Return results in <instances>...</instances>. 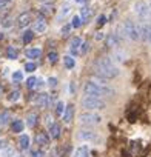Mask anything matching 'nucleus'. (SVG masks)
<instances>
[{
  "mask_svg": "<svg viewBox=\"0 0 151 157\" xmlns=\"http://www.w3.org/2000/svg\"><path fill=\"white\" fill-rule=\"evenodd\" d=\"M94 66H96L97 74L102 75V77H105V78H108V80H110V78L117 77V75L120 74V69H119L117 65L111 60V57H102V59H99Z\"/></svg>",
  "mask_w": 151,
  "mask_h": 157,
  "instance_id": "1",
  "label": "nucleus"
},
{
  "mask_svg": "<svg viewBox=\"0 0 151 157\" xmlns=\"http://www.w3.org/2000/svg\"><path fill=\"white\" fill-rule=\"evenodd\" d=\"M83 94L85 96H94V97H113L116 91L110 88L108 85H100L93 80H88L83 85Z\"/></svg>",
  "mask_w": 151,
  "mask_h": 157,
  "instance_id": "2",
  "label": "nucleus"
},
{
  "mask_svg": "<svg viewBox=\"0 0 151 157\" xmlns=\"http://www.w3.org/2000/svg\"><path fill=\"white\" fill-rule=\"evenodd\" d=\"M80 106L85 111H100L106 108V103L100 99V97H94V96H83V99L80 100Z\"/></svg>",
  "mask_w": 151,
  "mask_h": 157,
  "instance_id": "3",
  "label": "nucleus"
},
{
  "mask_svg": "<svg viewBox=\"0 0 151 157\" xmlns=\"http://www.w3.org/2000/svg\"><path fill=\"white\" fill-rule=\"evenodd\" d=\"M102 116L96 111H83L79 114V122L82 125H99L102 123Z\"/></svg>",
  "mask_w": 151,
  "mask_h": 157,
  "instance_id": "4",
  "label": "nucleus"
},
{
  "mask_svg": "<svg viewBox=\"0 0 151 157\" xmlns=\"http://www.w3.org/2000/svg\"><path fill=\"white\" fill-rule=\"evenodd\" d=\"M122 28H123V33H125V36H126L130 40H133V42H136V40H140L139 25H136L133 20H125V22H123V25H122Z\"/></svg>",
  "mask_w": 151,
  "mask_h": 157,
  "instance_id": "5",
  "label": "nucleus"
},
{
  "mask_svg": "<svg viewBox=\"0 0 151 157\" xmlns=\"http://www.w3.org/2000/svg\"><path fill=\"white\" fill-rule=\"evenodd\" d=\"M134 13L140 20H148L149 19V5L143 0H139L137 3H134Z\"/></svg>",
  "mask_w": 151,
  "mask_h": 157,
  "instance_id": "6",
  "label": "nucleus"
},
{
  "mask_svg": "<svg viewBox=\"0 0 151 157\" xmlns=\"http://www.w3.org/2000/svg\"><path fill=\"white\" fill-rule=\"evenodd\" d=\"M77 137H79V140H82L85 143H97V142H100L99 134L96 131H91V129H80Z\"/></svg>",
  "mask_w": 151,
  "mask_h": 157,
  "instance_id": "7",
  "label": "nucleus"
},
{
  "mask_svg": "<svg viewBox=\"0 0 151 157\" xmlns=\"http://www.w3.org/2000/svg\"><path fill=\"white\" fill-rule=\"evenodd\" d=\"M126 59H128V54H126L123 49H119V48H116V49L113 51V54H111V60H113L116 65L125 63Z\"/></svg>",
  "mask_w": 151,
  "mask_h": 157,
  "instance_id": "8",
  "label": "nucleus"
},
{
  "mask_svg": "<svg viewBox=\"0 0 151 157\" xmlns=\"http://www.w3.org/2000/svg\"><path fill=\"white\" fill-rule=\"evenodd\" d=\"M51 102H52V97H49L48 94H37V97H36V100H34V103L39 106V108H46V106H49L51 105Z\"/></svg>",
  "mask_w": 151,
  "mask_h": 157,
  "instance_id": "9",
  "label": "nucleus"
},
{
  "mask_svg": "<svg viewBox=\"0 0 151 157\" xmlns=\"http://www.w3.org/2000/svg\"><path fill=\"white\" fill-rule=\"evenodd\" d=\"M46 28H48V25H46V22L43 20V17H39L37 20L33 22V31H34V33L43 34V33L46 31Z\"/></svg>",
  "mask_w": 151,
  "mask_h": 157,
  "instance_id": "10",
  "label": "nucleus"
},
{
  "mask_svg": "<svg viewBox=\"0 0 151 157\" xmlns=\"http://www.w3.org/2000/svg\"><path fill=\"white\" fill-rule=\"evenodd\" d=\"M82 42H83V40H82L80 37H77V36L71 39V42H69V51H71V56H76V54L79 52Z\"/></svg>",
  "mask_w": 151,
  "mask_h": 157,
  "instance_id": "11",
  "label": "nucleus"
},
{
  "mask_svg": "<svg viewBox=\"0 0 151 157\" xmlns=\"http://www.w3.org/2000/svg\"><path fill=\"white\" fill-rule=\"evenodd\" d=\"M122 37L120 36H117V34H110L108 37H106V45L110 46V48H117V46H120V43H122Z\"/></svg>",
  "mask_w": 151,
  "mask_h": 157,
  "instance_id": "12",
  "label": "nucleus"
},
{
  "mask_svg": "<svg viewBox=\"0 0 151 157\" xmlns=\"http://www.w3.org/2000/svg\"><path fill=\"white\" fill-rule=\"evenodd\" d=\"M90 145H80L76 148L74 151V157H90Z\"/></svg>",
  "mask_w": 151,
  "mask_h": 157,
  "instance_id": "13",
  "label": "nucleus"
},
{
  "mask_svg": "<svg viewBox=\"0 0 151 157\" xmlns=\"http://www.w3.org/2000/svg\"><path fill=\"white\" fill-rule=\"evenodd\" d=\"M29 23H31V14H29V13H22V14L17 17V25H19L20 28H26Z\"/></svg>",
  "mask_w": 151,
  "mask_h": 157,
  "instance_id": "14",
  "label": "nucleus"
},
{
  "mask_svg": "<svg viewBox=\"0 0 151 157\" xmlns=\"http://www.w3.org/2000/svg\"><path fill=\"white\" fill-rule=\"evenodd\" d=\"M72 116H74V106H72V105H66V108H65V111H63V114H62L63 123H66V125L71 123Z\"/></svg>",
  "mask_w": 151,
  "mask_h": 157,
  "instance_id": "15",
  "label": "nucleus"
},
{
  "mask_svg": "<svg viewBox=\"0 0 151 157\" xmlns=\"http://www.w3.org/2000/svg\"><path fill=\"white\" fill-rule=\"evenodd\" d=\"M29 145H31L29 136L28 134H20V137H19V146H20V149L22 151H26V149H29Z\"/></svg>",
  "mask_w": 151,
  "mask_h": 157,
  "instance_id": "16",
  "label": "nucleus"
},
{
  "mask_svg": "<svg viewBox=\"0 0 151 157\" xmlns=\"http://www.w3.org/2000/svg\"><path fill=\"white\" fill-rule=\"evenodd\" d=\"M40 54H42V49H40V48H28V49L25 51V56H26L28 59H31V60L39 59Z\"/></svg>",
  "mask_w": 151,
  "mask_h": 157,
  "instance_id": "17",
  "label": "nucleus"
},
{
  "mask_svg": "<svg viewBox=\"0 0 151 157\" xmlns=\"http://www.w3.org/2000/svg\"><path fill=\"white\" fill-rule=\"evenodd\" d=\"M69 13H71V5H69V3H65V5L60 8L59 14H57V22H62Z\"/></svg>",
  "mask_w": 151,
  "mask_h": 157,
  "instance_id": "18",
  "label": "nucleus"
},
{
  "mask_svg": "<svg viewBox=\"0 0 151 157\" xmlns=\"http://www.w3.org/2000/svg\"><path fill=\"white\" fill-rule=\"evenodd\" d=\"M48 131H49V137L51 139H59L60 137V132H62L60 125H57V123H52L51 126H48Z\"/></svg>",
  "mask_w": 151,
  "mask_h": 157,
  "instance_id": "19",
  "label": "nucleus"
},
{
  "mask_svg": "<svg viewBox=\"0 0 151 157\" xmlns=\"http://www.w3.org/2000/svg\"><path fill=\"white\" fill-rule=\"evenodd\" d=\"M36 142H37L39 146H46V145L49 143V137H48L45 132H39V134L36 136Z\"/></svg>",
  "mask_w": 151,
  "mask_h": 157,
  "instance_id": "20",
  "label": "nucleus"
},
{
  "mask_svg": "<svg viewBox=\"0 0 151 157\" xmlns=\"http://www.w3.org/2000/svg\"><path fill=\"white\" fill-rule=\"evenodd\" d=\"M37 120H39V116H37L36 113H29V114L26 116V125H28L29 128H33V126H36V123H37Z\"/></svg>",
  "mask_w": 151,
  "mask_h": 157,
  "instance_id": "21",
  "label": "nucleus"
},
{
  "mask_svg": "<svg viewBox=\"0 0 151 157\" xmlns=\"http://www.w3.org/2000/svg\"><path fill=\"white\" fill-rule=\"evenodd\" d=\"M11 128H13V131H14V132H22V131H23V128H25V123H23V120L16 119V120L13 122Z\"/></svg>",
  "mask_w": 151,
  "mask_h": 157,
  "instance_id": "22",
  "label": "nucleus"
},
{
  "mask_svg": "<svg viewBox=\"0 0 151 157\" xmlns=\"http://www.w3.org/2000/svg\"><path fill=\"white\" fill-rule=\"evenodd\" d=\"M63 65L68 68V69H72L76 66V59L72 56H65L63 57Z\"/></svg>",
  "mask_w": 151,
  "mask_h": 157,
  "instance_id": "23",
  "label": "nucleus"
},
{
  "mask_svg": "<svg viewBox=\"0 0 151 157\" xmlns=\"http://www.w3.org/2000/svg\"><path fill=\"white\" fill-rule=\"evenodd\" d=\"M33 39H34V31H33V29H26V31L23 33V36H22L23 43H29Z\"/></svg>",
  "mask_w": 151,
  "mask_h": 157,
  "instance_id": "24",
  "label": "nucleus"
},
{
  "mask_svg": "<svg viewBox=\"0 0 151 157\" xmlns=\"http://www.w3.org/2000/svg\"><path fill=\"white\" fill-rule=\"evenodd\" d=\"M82 19H80V16H72V19H71V28H76V29H77V28H80L82 26Z\"/></svg>",
  "mask_w": 151,
  "mask_h": 157,
  "instance_id": "25",
  "label": "nucleus"
},
{
  "mask_svg": "<svg viewBox=\"0 0 151 157\" xmlns=\"http://www.w3.org/2000/svg\"><path fill=\"white\" fill-rule=\"evenodd\" d=\"M6 57H8L10 60H16V59H17V49H16L14 46H10L8 51H6Z\"/></svg>",
  "mask_w": 151,
  "mask_h": 157,
  "instance_id": "26",
  "label": "nucleus"
},
{
  "mask_svg": "<svg viewBox=\"0 0 151 157\" xmlns=\"http://www.w3.org/2000/svg\"><path fill=\"white\" fill-rule=\"evenodd\" d=\"M19 99H20V91H19V90L11 91L10 96H8V100H10V102H17Z\"/></svg>",
  "mask_w": 151,
  "mask_h": 157,
  "instance_id": "27",
  "label": "nucleus"
},
{
  "mask_svg": "<svg viewBox=\"0 0 151 157\" xmlns=\"http://www.w3.org/2000/svg\"><path fill=\"white\" fill-rule=\"evenodd\" d=\"M65 108H66V105H65L62 100H59V102L56 103V113H57V116H62L63 111H65Z\"/></svg>",
  "mask_w": 151,
  "mask_h": 157,
  "instance_id": "28",
  "label": "nucleus"
},
{
  "mask_svg": "<svg viewBox=\"0 0 151 157\" xmlns=\"http://www.w3.org/2000/svg\"><path fill=\"white\" fill-rule=\"evenodd\" d=\"M46 59H48V62H49V63H56V62H57V59H59V54H57L56 51H49V52H48V56H46Z\"/></svg>",
  "mask_w": 151,
  "mask_h": 157,
  "instance_id": "29",
  "label": "nucleus"
},
{
  "mask_svg": "<svg viewBox=\"0 0 151 157\" xmlns=\"http://www.w3.org/2000/svg\"><path fill=\"white\" fill-rule=\"evenodd\" d=\"M90 14H91V11H90V8H82V14H80V19H82V22L85 23L88 19H90Z\"/></svg>",
  "mask_w": 151,
  "mask_h": 157,
  "instance_id": "30",
  "label": "nucleus"
},
{
  "mask_svg": "<svg viewBox=\"0 0 151 157\" xmlns=\"http://www.w3.org/2000/svg\"><path fill=\"white\" fill-rule=\"evenodd\" d=\"M13 80L14 82H22L23 80V72L22 71H14L13 72Z\"/></svg>",
  "mask_w": 151,
  "mask_h": 157,
  "instance_id": "31",
  "label": "nucleus"
},
{
  "mask_svg": "<svg viewBox=\"0 0 151 157\" xmlns=\"http://www.w3.org/2000/svg\"><path fill=\"white\" fill-rule=\"evenodd\" d=\"M36 82H37V77H29V78H26V88H29V90L36 88Z\"/></svg>",
  "mask_w": 151,
  "mask_h": 157,
  "instance_id": "32",
  "label": "nucleus"
},
{
  "mask_svg": "<svg viewBox=\"0 0 151 157\" xmlns=\"http://www.w3.org/2000/svg\"><path fill=\"white\" fill-rule=\"evenodd\" d=\"M25 71L26 72H34L36 71V63L34 62H26L25 63Z\"/></svg>",
  "mask_w": 151,
  "mask_h": 157,
  "instance_id": "33",
  "label": "nucleus"
},
{
  "mask_svg": "<svg viewBox=\"0 0 151 157\" xmlns=\"http://www.w3.org/2000/svg\"><path fill=\"white\" fill-rule=\"evenodd\" d=\"M2 157H14V151L10 146H6L5 149H2Z\"/></svg>",
  "mask_w": 151,
  "mask_h": 157,
  "instance_id": "34",
  "label": "nucleus"
},
{
  "mask_svg": "<svg viewBox=\"0 0 151 157\" xmlns=\"http://www.w3.org/2000/svg\"><path fill=\"white\" fill-rule=\"evenodd\" d=\"M10 119V113L8 111H3L2 114H0V125H5Z\"/></svg>",
  "mask_w": 151,
  "mask_h": 157,
  "instance_id": "35",
  "label": "nucleus"
},
{
  "mask_svg": "<svg viewBox=\"0 0 151 157\" xmlns=\"http://www.w3.org/2000/svg\"><path fill=\"white\" fill-rule=\"evenodd\" d=\"M88 49H90V43H88V42H82L79 52H80V54H87V51H88Z\"/></svg>",
  "mask_w": 151,
  "mask_h": 157,
  "instance_id": "36",
  "label": "nucleus"
},
{
  "mask_svg": "<svg viewBox=\"0 0 151 157\" xmlns=\"http://www.w3.org/2000/svg\"><path fill=\"white\" fill-rule=\"evenodd\" d=\"M45 152L43 149H36V151H31V157H43Z\"/></svg>",
  "mask_w": 151,
  "mask_h": 157,
  "instance_id": "37",
  "label": "nucleus"
},
{
  "mask_svg": "<svg viewBox=\"0 0 151 157\" xmlns=\"http://www.w3.org/2000/svg\"><path fill=\"white\" fill-rule=\"evenodd\" d=\"M52 123H54V119H52V116L46 114V116H45V125H46V126H51Z\"/></svg>",
  "mask_w": 151,
  "mask_h": 157,
  "instance_id": "38",
  "label": "nucleus"
},
{
  "mask_svg": "<svg viewBox=\"0 0 151 157\" xmlns=\"http://www.w3.org/2000/svg\"><path fill=\"white\" fill-rule=\"evenodd\" d=\"M106 23V17L102 14V16H99L97 17V26H102V25H105Z\"/></svg>",
  "mask_w": 151,
  "mask_h": 157,
  "instance_id": "39",
  "label": "nucleus"
},
{
  "mask_svg": "<svg viewBox=\"0 0 151 157\" xmlns=\"http://www.w3.org/2000/svg\"><path fill=\"white\" fill-rule=\"evenodd\" d=\"M46 82H48V86H56L57 85V78L56 77H49Z\"/></svg>",
  "mask_w": 151,
  "mask_h": 157,
  "instance_id": "40",
  "label": "nucleus"
},
{
  "mask_svg": "<svg viewBox=\"0 0 151 157\" xmlns=\"http://www.w3.org/2000/svg\"><path fill=\"white\" fill-rule=\"evenodd\" d=\"M69 31H71V25H65V26L62 28V36H68Z\"/></svg>",
  "mask_w": 151,
  "mask_h": 157,
  "instance_id": "41",
  "label": "nucleus"
},
{
  "mask_svg": "<svg viewBox=\"0 0 151 157\" xmlns=\"http://www.w3.org/2000/svg\"><path fill=\"white\" fill-rule=\"evenodd\" d=\"M43 86H45L43 78H37V82H36V88H37V90H40V88H43Z\"/></svg>",
  "mask_w": 151,
  "mask_h": 157,
  "instance_id": "42",
  "label": "nucleus"
},
{
  "mask_svg": "<svg viewBox=\"0 0 151 157\" xmlns=\"http://www.w3.org/2000/svg\"><path fill=\"white\" fill-rule=\"evenodd\" d=\"M11 2H8V0H0V10L2 8H5V6H8Z\"/></svg>",
  "mask_w": 151,
  "mask_h": 157,
  "instance_id": "43",
  "label": "nucleus"
},
{
  "mask_svg": "<svg viewBox=\"0 0 151 157\" xmlns=\"http://www.w3.org/2000/svg\"><path fill=\"white\" fill-rule=\"evenodd\" d=\"M103 39H105V34H103L102 31L96 34V40H97V42H99V40H103Z\"/></svg>",
  "mask_w": 151,
  "mask_h": 157,
  "instance_id": "44",
  "label": "nucleus"
},
{
  "mask_svg": "<svg viewBox=\"0 0 151 157\" xmlns=\"http://www.w3.org/2000/svg\"><path fill=\"white\" fill-rule=\"evenodd\" d=\"M8 145H6V142H2V140H0V151H2V149H5Z\"/></svg>",
  "mask_w": 151,
  "mask_h": 157,
  "instance_id": "45",
  "label": "nucleus"
},
{
  "mask_svg": "<svg viewBox=\"0 0 151 157\" xmlns=\"http://www.w3.org/2000/svg\"><path fill=\"white\" fill-rule=\"evenodd\" d=\"M3 26H11V20H5V23H3Z\"/></svg>",
  "mask_w": 151,
  "mask_h": 157,
  "instance_id": "46",
  "label": "nucleus"
},
{
  "mask_svg": "<svg viewBox=\"0 0 151 157\" xmlns=\"http://www.w3.org/2000/svg\"><path fill=\"white\" fill-rule=\"evenodd\" d=\"M87 0H76V3H85Z\"/></svg>",
  "mask_w": 151,
  "mask_h": 157,
  "instance_id": "47",
  "label": "nucleus"
},
{
  "mask_svg": "<svg viewBox=\"0 0 151 157\" xmlns=\"http://www.w3.org/2000/svg\"><path fill=\"white\" fill-rule=\"evenodd\" d=\"M0 96H2V86H0Z\"/></svg>",
  "mask_w": 151,
  "mask_h": 157,
  "instance_id": "48",
  "label": "nucleus"
},
{
  "mask_svg": "<svg viewBox=\"0 0 151 157\" xmlns=\"http://www.w3.org/2000/svg\"><path fill=\"white\" fill-rule=\"evenodd\" d=\"M0 39H3V34H0Z\"/></svg>",
  "mask_w": 151,
  "mask_h": 157,
  "instance_id": "49",
  "label": "nucleus"
}]
</instances>
